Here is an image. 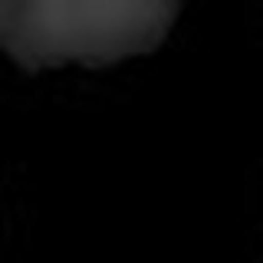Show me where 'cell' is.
Returning a JSON list of instances; mask_svg holds the SVG:
<instances>
[{
  "label": "cell",
  "instance_id": "1",
  "mask_svg": "<svg viewBox=\"0 0 263 263\" xmlns=\"http://www.w3.org/2000/svg\"><path fill=\"white\" fill-rule=\"evenodd\" d=\"M178 7L155 4H10L0 7V49L27 66L66 60H122L164 36Z\"/></svg>",
  "mask_w": 263,
  "mask_h": 263
}]
</instances>
